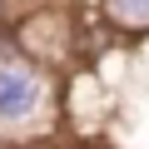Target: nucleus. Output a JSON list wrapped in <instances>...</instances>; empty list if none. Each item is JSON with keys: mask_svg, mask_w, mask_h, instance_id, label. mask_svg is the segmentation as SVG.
Masks as SVG:
<instances>
[{"mask_svg": "<svg viewBox=\"0 0 149 149\" xmlns=\"http://www.w3.org/2000/svg\"><path fill=\"white\" fill-rule=\"evenodd\" d=\"M100 15L114 35H149V0H100Z\"/></svg>", "mask_w": 149, "mask_h": 149, "instance_id": "2", "label": "nucleus"}, {"mask_svg": "<svg viewBox=\"0 0 149 149\" xmlns=\"http://www.w3.org/2000/svg\"><path fill=\"white\" fill-rule=\"evenodd\" d=\"M0 25H10V0H0Z\"/></svg>", "mask_w": 149, "mask_h": 149, "instance_id": "3", "label": "nucleus"}, {"mask_svg": "<svg viewBox=\"0 0 149 149\" xmlns=\"http://www.w3.org/2000/svg\"><path fill=\"white\" fill-rule=\"evenodd\" d=\"M60 119V80L30 55L0 60V139H45Z\"/></svg>", "mask_w": 149, "mask_h": 149, "instance_id": "1", "label": "nucleus"}]
</instances>
